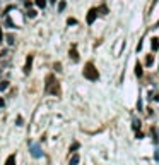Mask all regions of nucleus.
<instances>
[{
  "label": "nucleus",
  "instance_id": "1",
  "mask_svg": "<svg viewBox=\"0 0 159 165\" xmlns=\"http://www.w3.org/2000/svg\"><path fill=\"white\" fill-rule=\"evenodd\" d=\"M45 91L50 93V95H55V96H58L60 95V84H58V81L55 79V76L50 74V76H46V83H45Z\"/></svg>",
  "mask_w": 159,
  "mask_h": 165
},
{
  "label": "nucleus",
  "instance_id": "2",
  "mask_svg": "<svg viewBox=\"0 0 159 165\" xmlns=\"http://www.w3.org/2000/svg\"><path fill=\"white\" fill-rule=\"evenodd\" d=\"M84 77L89 79V81H98L99 79V72H98V69L94 67L92 62H87L84 65Z\"/></svg>",
  "mask_w": 159,
  "mask_h": 165
},
{
  "label": "nucleus",
  "instance_id": "3",
  "mask_svg": "<svg viewBox=\"0 0 159 165\" xmlns=\"http://www.w3.org/2000/svg\"><path fill=\"white\" fill-rule=\"evenodd\" d=\"M96 17H98V9H91L87 12V17H86L87 24H92V22L96 21Z\"/></svg>",
  "mask_w": 159,
  "mask_h": 165
},
{
  "label": "nucleus",
  "instance_id": "4",
  "mask_svg": "<svg viewBox=\"0 0 159 165\" xmlns=\"http://www.w3.org/2000/svg\"><path fill=\"white\" fill-rule=\"evenodd\" d=\"M31 64H33V55H29V57H28V60H26V65H24V74H29V71H31Z\"/></svg>",
  "mask_w": 159,
  "mask_h": 165
},
{
  "label": "nucleus",
  "instance_id": "5",
  "mask_svg": "<svg viewBox=\"0 0 159 165\" xmlns=\"http://www.w3.org/2000/svg\"><path fill=\"white\" fill-rule=\"evenodd\" d=\"M151 47H152V52H158L159 50V38H152V40H151Z\"/></svg>",
  "mask_w": 159,
  "mask_h": 165
},
{
  "label": "nucleus",
  "instance_id": "6",
  "mask_svg": "<svg viewBox=\"0 0 159 165\" xmlns=\"http://www.w3.org/2000/svg\"><path fill=\"white\" fill-rule=\"evenodd\" d=\"M70 58L74 62L79 60V54H77V50H75V45H72V48H70Z\"/></svg>",
  "mask_w": 159,
  "mask_h": 165
},
{
  "label": "nucleus",
  "instance_id": "7",
  "mask_svg": "<svg viewBox=\"0 0 159 165\" xmlns=\"http://www.w3.org/2000/svg\"><path fill=\"white\" fill-rule=\"evenodd\" d=\"M142 74H144V71H142V64L137 62V64H135V76H137V77H142Z\"/></svg>",
  "mask_w": 159,
  "mask_h": 165
},
{
  "label": "nucleus",
  "instance_id": "8",
  "mask_svg": "<svg viewBox=\"0 0 159 165\" xmlns=\"http://www.w3.org/2000/svg\"><path fill=\"white\" fill-rule=\"evenodd\" d=\"M5 165H16V155H9L5 160Z\"/></svg>",
  "mask_w": 159,
  "mask_h": 165
},
{
  "label": "nucleus",
  "instance_id": "9",
  "mask_svg": "<svg viewBox=\"0 0 159 165\" xmlns=\"http://www.w3.org/2000/svg\"><path fill=\"white\" fill-rule=\"evenodd\" d=\"M152 64H154V55H147V57H145V65H147V67H151V65H152Z\"/></svg>",
  "mask_w": 159,
  "mask_h": 165
},
{
  "label": "nucleus",
  "instance_id": "10",
  "mask_svg": "<svg viewBox=\"0 0 159 165\" xmlns=\"http://www.w3.org/2000/svg\"><path fill=\"white\" fill-rule=\"evenodd\" d=\"M77 164H79V155H74L70 158V164L69 165H77Z\"/></svg>",
  "mask_w": 159,
  "mask_h": 165
},
{
  "label": "nucleus",
  "instance_id": "11",
  "mask_svg": "<svg viewBox=\"0 0 159 165\" xmlns=\"http://www.w3.org/2000/svg\"><path fill=\"white\" fill-rule=\"evenodd\" d=\"M9 88V83L7 81H0V90H7Z\"/></svg>",
  "mask_w": 159,
  "mask_h": 165
},
{
  "label": "nucleus",
  "instance_id": "12",
  "mask_svg": "<svg viewBox=\"0 0 159 165\" xmlns=\"http://www.w3.org/2000/svg\"><path fill=\"white\" fill-rule=\"evenodd\" d=\"M36 5H38V7H41V9H43V7H45V5H46V0H36Z\"/></svg>",
  "mask_w": 159,
  "mask_h": 165
},
{
  "label": "nucleus",
  "instance_id": "13",
  "mask_svg": "<svg viewBox=\"0 0 159 165\" xmlns=\"http://www.w3.org/2000/svg\"><path fill=\"white\" fill-rule=\"evenodd\" d=\"M7 43H9V45H14V43H16V41H14V36H12V35H9V36H7Z\"/></svg>",
  "mask_w": 159,
  "mask_h": 165
},
{
  "label": "nucleus",
  "instance_id": "14",
  "mask_svg": "<svg viewBox=\"0 0 159 165\" xmlns=\"http://www.w3.org/2000/svg\"><path fill=\"white\" fill-rule=\"evenodd\" d=\"M139 127H140V122H139V120H134V129L139 131Z\"/></svg>",
  "mask_w": 159,
  "mask_h": 165
},
{
  "label": "nucleus",
  "instance_id": "15",
  "mask_svg": "<svg viewBox=\"0 0 159 165\" xmlns=\"http://www.w3.org/2000/svg\"><path fill=\"white\" fill-rule=\"evenodd\" d=\"M98 12H103V14H108V7H105V5H103V7H101V9H99Z\"/></svg>",
  "mask_w": 159,
  "mask_h": 165
},
{
  "label": "nucleus",
  "instance_id": "16",
  "mask_svg": "<svg viewBox=\"0 0 159 165\" xmlns=\"http://www.w3.org/2000/svg\"><path fill=\"white\" fill-rule=\"evenodd\" d=\"M36 16V10H29V12H28V17H34Z\"/></svg>",
  "mask_w": 159,
  "mask_h": 165
},
{
  "label": "nucleus",
  "instance_id": "17",
  "mask_svg": "<svg viewBox=\"0 0 159 165\" xmlns=\"http://www.w3.org/2000/svg\"><path fill=\"white\" fill-rule=\"evenodd\" d=\"M65 9V2H60V5H58V10H63Z\"/></svg>",
  "mask_w": 159,
  "mask_h": 165
},
{
  "label": "nucleus",
  "instance_id": "18",
  "mask_svg": "<svg viewBox=\"0 0 159 165\" xmlns=\"http://www.w3.org/2000/svg\"><path fill=\"white\" fill-rule=\"evenodd\" d=\"M33 155H34V157H38V155H39V151H38V146L33 148Z\"/></svg>",
  "mask_w": 159,
  "mask_h": 165
},
{
  "label": "nucleus",
  "instance_id": "19",
  "mask_svg": "<svg viewBox=\"0 0 159 165\" xmlns=\"http://www.w3.org/2000/svg\"><path fill=\"white\" fill-rule=\"evenodd\" d=\"M77 148H79V143H74V145H72V148H70V150H72V151H74V150H77Z\"/></svg>",
  "mask_w": 159,
  "mask_h": 165
},
{
  "label": "nucleus",
  "instance_id": "20",
  "mask_svg": "<svg viewBox=\"0 0 159 165\" xmlns=\"http://www.w3.org/2000/svg\"><path fill=\"white\" fill-rule=\"evenodd\" d=\"M2 38H3V33H2V29H0V41H2Z\"/></svg>",
  "mask_w": 159,
  "mask_h": 165
},
{
  "label": "nucleus",
  "instance_id": "21",
  "mask_svg": "<svg viewBox=\"0 0 159 165\" xmlns=\"http://www.w3.org/2000/svg\"><path fill=\"white\" fill-rule=\"evenodd\" d=\"M0 107H3V100L2 98H0Z\"/></svg>",
  "mask_w": 159,
  "mask_h": 165
},
{
  "label": "nucleus",
  "instance_id": "22",
  "mask_svg": "<svg viewBox=\"0 0 159 165\" xmlns=\"http://www.w3.org/2000/svg\"><path fill=\"white\" fill-rule=\"evenodd\" d=\"M156 139H159V132H158V138H156Z\"/></svg>",
  "mask_w": 159,
  "mask_h": 165
}]
</instances>
